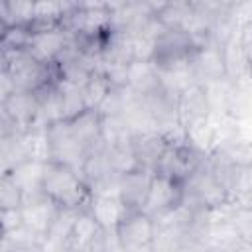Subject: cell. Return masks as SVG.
<instances>
[{"instance_id": "obj_1", "label": "cell", "mask_w": 252, "mask_h": 252, "mask_svg": "<svg viewBox=\"0 0 252 252\" xmlns=\"http://www.w3.org/2000/svg\"><path fill=\"white\" fill-rule=\"evenodd\" d=\"M41 191L63 209H85L91 203V189L83 175L65 163L45 161Z\"/></svg>"}, {"instance_id": "obj_2", "label": "cell", "mask_w": 252, "mask_h": 252, "mask_svg": "<svg viewBox=\"0 0 252 252\" xmlns=\"http://www.w3.org/2000/svg\"><path fill=\"white\" fill-rule=\"evenodd\" d=\"M2 134H24L39 116V96L35 91H14L2 98Z\"/></svg>"}, {"instance_id": "obj_3", "label": "cell", "mask_w": 252, "mask_h": 252, "mask_svg": "<svg viewBox=\"0 0 252 252\" xmlns=\"http://www.w3.org/2000/svg\"><path fill=\"white\" fill-rule=\"evenodd\" d=\"M195 39L185 30H165L158 41L154 51V63L159 71L181 69L193 65V57L197 51Z\"/></svg>"}, {"instance_id": "obj_4", "label": "cell", "mask_w": 252, "mask_h": 252, "mask_svg": "<svg viewBox=\"0 0 252 252\" xmlns=\"http://www.w3.org/2000/svg\"><path fill=\"white\" fill-rule=\"evenodd\" d=\"M207 159V154L195 148L189 142L183 144H167L163 156L159 158L156 171L165 177H171L179 183H185Z\"/></svg>"}, {"instance_id": "obj_5", "label": "cell", "mask_w": 252, "mask_h": 252, "mask_svg": "<svg viewBox=\"0 0 252 252\" xmlns=\"http://www.w3.org/2000/svg\"><path fill=\"white\" fill-rule=\"evenodd\" d=\"M124 252H152L156 222L142 209H128L116 226Z\"/></svg>"}, {"instance_id": "obj_6", "label": "cell", "mask_w": 252, "mask_h": 252, "mask_svg": "<svg viewBox=\"0 0 252 252\" xmlns=\"http://www.w3.org/2000/svg\"><path fill=\"white\" fill-rule=\"evenodd\" d=\"M112 12L108 8H75L63 20V30L83 41L100 39L110 32Z\"/></svg>"}, {"instance_id": "obj_7", "label": "cell", "mask_w": 252, "mask_h": 252, "mask_svg": "<svg viewBox=\"0 0 252 252\" xmlns=\"http://www.w3.org/2000/svg\"><path fill=\"white\" fill-rule=\"evenodd\" d=\"M49 144H51V159L71 165L81 173V167L89 156L85 144L75 136L69 120H59L49 124Z\"/></svg>"}, {"instance_id": "obj_8", "label": "cell", "mask_w": 252, "mask_h": 252, "mask_svg": "<svg viewBox=\"0 0 252 252\" xmlns=\"http://www.w3.org/2000/svg\"><path fill=\"white\" fill-rule=\"evenodd\" d=\"M193 73L197 83L207 87L220 85L228 79V63H226V47L219 43H207L195 51L193 57Z\"/></svg>"}, {"instance_id": "obj_9", "label": "cell", "mask_w": 252, "mask_h": 252, "mask_svg": "<svg viewBox=\"0 0 252 252\" xmlns=\"http://www.w3.org/2000/svg\"><path fill=\"white\" fill-rule=\"evenodd\" d=\"M181 201H183V183L165 177L161 173H154L142 211L148 213L152 219H156L167 213L169 209L181 205Z\"/></svg>"}, {"instance_id": "obj_10", "label": "cell", "mask_w": 252, "mask_h": 252, "mask_svg": "<svg viewBox=\"0 0 252 252\" xmlns=\"http://www.w3.org/2000/svg\"><path fill=\"white\" fill-rule=\"evenodd\" d=\"M102 234L104 228L94 219L89 207L77 213L65 252H102Z\"/></svg>"}, {"instance_id": "obj_11", "label": "cell", "mask_w": 252, "mask_h": 252, "mask_svg": "<svg viewBox=\"0 0 252 252\" xmlns=\"http://www.w3.org/2000/svg\"><path fill=\"white\" fill-rule=\"evenodd\" d=\"M213 110L215 104L211 98V91L203 83H193L177 94V114H179V122L185 128L199 120L211 118Z\"/></svg>"}, {"instance_id": "obj_12", "label": "cell", "mask_w": 252, "mask_h": 252, "mask_svg": "<svg viewBox=\"0 0 252 252\" xmlns=\"http://www.w3.org/2000/svg\"><path fill=\"white\" fill-rule=\"evenodd\" d=\"M59 209L61 207L51 197H47L43 191H39L35 195H28V197H24V205H22L24 226H28L32 232H35L43 242V236L51 228L55 217L59 215Z\"/></svg>"}, {"instance_id": "obj_13", "label": "cell", "mask_w": 252, "mask_h": 252, "mask_svg": "<svg viewBox=\"0 0 252 252\" xmlns=\"http://www.w3.org/2000/svg\"><path fill=\"white\" fill-rule=\"evenodd\" d=\"M67 41H69V33L63 28L39 30L33 32V37L28 45V53L39 63H55Z\"/></svg>"}, {"instance_id": "obj_14", "label": "cell", "mask_w": 252, "mask_h": 252, "mask_svg": "<svg viewBox=\"0 0 252 252\" xmlns=\"http://www.w3.org/2000/svg\"><path fill=\"white\" fill-rule=\"evenodd\" d=\"M152 175H154V171L144 169V167H138V169H132V171L120 175L118 195L128 209H142L148 189H150V183H152Z\"/></svg>"}, {"instance_id": "obj_15", "label": "cell", "mask_w": 252, "mask_h": 252, "mask_svg": "<svg viewBox=\"0 0 252 252\" xmlns=\"http://www.w3.org/2000/svg\"><path fill=\"white\" fill-rule=\"evenodd\" d=\"M132 148L138 159V165L150 171H156V165L159 158L163 156L167 142L161 136L159 130H150V132H140L132 136Z\"/></svg>"}, {"instance_id": "obj_16", "label": "cell", "mask_w": 252, "mask_h": 252, "mask_svg": "<svg viewBox=\"0 0 252 252\" xmlns=\"http://www.w3.org/2000/svg\"><path fill=\"white\" fill-rule=\"evenodd\" d=\"M128 89L140 96H150L161 89V77L154 61L132 59L128 65Z\"/></svg>"}, {"instance_id": "obj_17", "label": "cell", "mask_w": 252, "mask_h": 252, "mask_svg": "<svg viewBox=\"0 0 252 252\" xmlns=\"http://www.w3.org/2000/svg\"><path fill=\"white\" fill-rule=\"evenodd\" d=\"M89 209L94 215V219L100 222V226L106 228V230H114L120 224L126 211H128V207L124 205V201L120 199L118 193L93 195L91 203H89Z\"/></svg>"}, {"instance_id": "obj_18", "label": "cell", "mask_w": 252, "mask_h": 252, "mask_svg": "<svg viewBox=\"0 0 252 252\" xmlns=\"http://www.w3.org/2000/svg\"><path fill=\"white\" fill-rule=\"evenodd\" d=\"M69 124L89 152L102 146V114L96 108H85L81 114L71 118Z\"/></svg>"}, {"instance_id": "obj_19", "label": "cell", "mask_w": 252, "mask_h": 252, "mask_svg": "<svg viewBox=\"0 0 252 252\" xmlns=\"http://www.w3.org/2000/svg\"><path fill=\"white\" fill-rule=\"evenodd\" d=\"M79 211L81 209H63V207L59 209V215L55 217L51 228L43 236L41 250H65V244L69 240V234Z\"/></svg>"}, {"instance_id": "obj_20", "label": "cell", "mask_w": 252, "mask_h": 252, "mask_svg": "<svg viewBox=\"0 0 252 252\" xmlns=\"http://www.w3.org/2000/svg\"><path fill=\"white\" fill-rule=\"evenodd\" d=\"M65 16H67V2L65 0H35L32 30L39 32V30L61 28Z\"/></svg>"}, {"instance_id": "obj_21", "label": "cell", "mask_w": 252, "mask_h": 252, "mask_svg": "<svg viewBox=\"0 0 252 252\" xmlns=\"http://www.w3.org/2000/svg\"><path fill=\"white\" fill-rule=\"evenodd\" d=\"M43 167H45V161L28 159V161H24L22 165H18L16 169H12L4 175H10L14 179V183L22 189L24 197H28V195H35V193L41 191Z\"/></svg>"}, {"instance_id": "obj_22", "label": "cell", "mask_w": 252, "mask_h": 252, "mask_svg": "<svg viewBox=\"0 0 252 252\" xmlns=\"http://www.w3.org/2000/svg\"><path fill=\"white\" fill-rule=\"evenodd\" d=\"M28 150L24 144L22 134H8L0 136V163H2V173H8L28 161Z\"/></svg>"}, {"instance_id": "obj_23", "label": "cell", "mask_w": 252, "mask_h": 252, "mask_svg": "<svg viewBox=\"0 0 252 252\" xmlns=\"http://www.w3.org/2000/svg\"><path fill=\"white\" fill-rule=\"evenodd\" d=\"M41 250V238L32 232L28 226H20L16 230L0 234V252H32Z\"/></svg>"}, {"instance_id": "obj_24", "label": "cell", "mask_w": 252, "mask_h": 252, "mask_svg": "<svg viewBox=\"0 0 252 252\" xmlns=\"http://www.w3.org/2000/svg\"><path fill=\"white\" fill-rule=\"evenodd\" d=\"M35 0H0L2 26H30L33 22Z\"/></svg>"}, {"instance_id": "obj_25", "label": "cell", "mask_w": 252, "mask_h": 252, "mask_svg": "<svg viewBox=\"0 0 252 252\" xmlns=\"http://www.w3.org/2000/svg\"><path fill=\"white\" fill-rule=\"evenodd\" d=\"M195 12V4L189 2H179V0H169L158 14L156 18L163 24L167 30H185L187 24L191 22Z\"/></svg>"}, {"instance_id": "obj_26", "label": "cell", "mask_w": 252, "mask_h": 252, "mask_svg": "<svg viewBox=\"0 0 252 252\" xmlns=\"http://www.w3.org/2000/svg\"><path fill=\"white\" fill-rule=\"evenodd\" d=\"M47 128L49 126L35 124L22 134L30 159H35V161H49L51 159V144H49V130Z\"/></svg>"}, {"instance_id": "obj_27", "label": "cell", "mask_w": 252, "mask_h": 252, "mask_svg": "<svg viewBox=\"0 0 252 252\" xmlns=\"http://www.w3.org/2000/svg\"><path fill=\"white\" fill-rule=\"evenodd\" d=\"M213 152L222 154L226 159H230L236 165L252 163V144L236 134H228V136L220 138L217 142V146L213 148Z\"/></svg>"}, {"instance_id": "obj_28", "label": "cell", "mask_w": 252, "mask_h": 252, "mask_svg": "<svg viewBox=\"0 0 252 252\" xmlns=\"http://www.w3.org/2000/svg\"><path fill=\"white\" fill-rule=\"evenodd\" d=\"M228 201L236 205H252V163L236 165L228 187Z\"/></svg>"}, {"instance_id": "obj_29", "label": "cell", "mask_w": 252, "mask_h": 252, "mask_svg": "<svg viewBox=\"0 0 252 252\" xmlns=\"http://www.w3.org/2000/svg\"><path fill=\"white\" fill-rule=\"evenodd\" d=\"M57 91H59V96H61L63 120H71L87 108L85 98H83V87H79L75 83H69L65 79H59L57 81Z\"/></svg>"}, {"instance_id": "obj_30", "label": "cell", "mask_w": 252, "mask_h": 252, "mask_svg": "<svg viewBox=\"0 0 252 252\" xmlns=\"http://www.w3.org/2000/svg\"><path fill=\"white\" fill-rule=\"evenodd\" d=\"M114 85L110 83V79L106 77L104 71H93L89 75V79L83 85V98H85V106L87 108H96L100 106V102L104 100V96L110 93Z\"/></svg>"}, {"instance_id": "obj_31", "label": "cell", "mask_w": 252, "mask_h": 252, "mask_svg": "<svg viewBox=\"0 0 252 252\" xmlns=\"http://www.w3.org/2000/svg\"><path fill=\"white\" fill-rule=\"evenodd\" d=\"M134 136L132 128L128 126L126 118L122 114L116 116H102V144L108 146H118L130 142Z\"/></svg>"}, {"instance_id": "obj_32", "label": "cell", "mask_w": 252, "mask_h": 252, "mask_svg": "<svg viewBox=\"0 0 252 252\" xmlns=\"http://www.w3.org/2000/svg\"><path fill=\"white\" fill-rule=\"evenodd\" d=\"M106 152H108V159H110L112 171H116L118 175L128 173V171L140 167L138 165V159H136V154H134V148H132V140L126 142V144L108 146Z\"/></svg>"}, {"instance_id": "obj_33", "label": "cell", "mask_w": 252, "mask_h": 252, "mask_svg": "<svg viewBox=\"0 0 252 252\" xmlns=\"http://www.w3.org/2000/svg\"><path fill=\"white\" fill-rule=\"evenodd\" d=\"M230 222H232L236 234L240 236V240L248 248H252V205H236V203H232Z\"/></svg>"}, {"instance_id": "obj_34", "label": "cell", "mask_w": 252, "mask_h": 252, "mask_svg": "<svg viewBox=\"0 0 252 252\" xmlns=\"http://www.w3.org/2000/svg\"><path fill=\"white\" fill-rule=\"evenodd\" d=\"M33 37L30 26H2V51L6 49H28Z\"/></svg>"}, {"instance_id": "obj_35", "label": "cell", "mask_w": 252, "mask_h": 252, "mask_svg": "<svg viewBox=\"0 0 252 252\" xmlns=\"http://www.w3.org/2000/svg\"><path fill=\"white\" fill-rule=\"evenodd\" d=\"M24 205V193L10 175L0 177V209H14Z\"/></svg>"}, {"instance_id": "obj_36", "label": "cell", "mask_w": 252, "mask_h": 252, "mask_svg": "<svg viewBox=\"0 0 252 252\" xmlns=\"http://www.w3.org/2000/svg\"><path fill=\"white\" fill-rule=\"evenodd\" d=\"M234 41L246 61V67H248V75L252 77V18L244 20L238 30H236V35H234Z\"/></svg>"}, {"instance_id": "obj_37", "label": "cell", "mask_w": 252, "mask_h": 252, "mask_svg": "<svg viewBox=\"0 0 252 252\" xmlns=\"http://www.w3.org/2000/svg\"><path fill=\"white\" fill-rule=\"evenodd\" d=\"M24 224V215H22V207H14V209H0V234L16 230Z\"/></svg>"}, {"instance_id": "obj_38", "label": "cell", "mask_w": 252, "mask_h": 252, "mask_svg": "<svg viewBox=\"0 0 252 252\" xmlns=\"http://www.w3.org/2000/svg\"><path fill=\"white\" fill-rule=\"evenodd\" d=\"M179 2H189V4H197L199 0H179Z\"/></svg>"}]
</instances>
